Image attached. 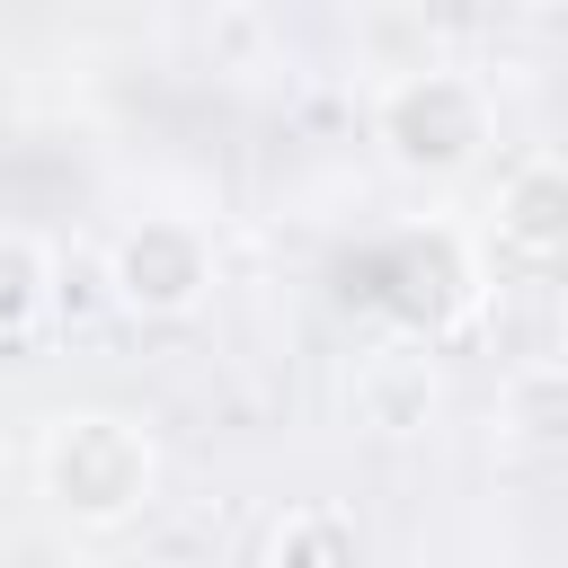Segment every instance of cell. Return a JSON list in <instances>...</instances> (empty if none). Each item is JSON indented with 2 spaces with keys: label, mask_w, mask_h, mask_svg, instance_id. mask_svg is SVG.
I'll list each match as a JSON object with an SVG mask.
<instances>
[{
  "label": "cell",
  "mask_w": 568,
  "mask_h": 568,
  "mask_svg": "<svg viewBox=\"0 0 568 568\" xmlns=\"http://www.w3.org/2000/svg\"><path fill=\"white\" fill-rule=\"evenodd\" d=\"M36 488H44L53 515H71V524H89V532H115V524H133V515L151 506V488H160V444H151L133 417H115V408H71V417H53L44 444H36Z\"/></svg>",
  "instance_id": "1"
},
{
  "label": "cell",
  "mask_w": 568,
  "mask_h": 568,
  "mask_svg": "<svg viewBox=\"0 0 568 568\" xmlns=\"http://www.w3.org/2000/svg\"><path fill=\"white\" fill-rule=\"evenodd\" d=\"M257 568H373V550H364V524H355V515H337V506H293V515L266 524Z\"/></svg>",
  "instance_id": "6"
},
{
  "label": "cell",
  "mask_w": 568,
  "mask_h": 568,
  "mask_svg": "<svg viewBox=\"0 0 568 568\" xmlns=\"http://www.w3.org/2000/svg\"><path fill=\"white\" fill-rule=\"evenodd\" d=\"M106 302L133 320H195L213 302V240L178 213H142L106 248Z\"/></svg>",
  "instance_id": "3"
},
{
  "label": "cell",
  "mask_w": 568,
  "mask_h": 568,
  "mask_svg": "<svg viewBox=\"0 0 568 568\" xmlns=\"http://www.w3.org/2000/svg\"><path fill=\"white\" fill-rule=\"evenodd\" d=\"M53 311V248L18 222H0V346L27 337L36 320Z\"/></svg>",
  "instance_id": "7"
},
{
  "label": "cell",
  "mask_w": 568,
  "mask_h": 568,
  "mask_svg": "<svg viewBox=\"0 0 568 568\" xmlns=\"http://www.w3.org/2000/svg\"><path fill=\"white\" fill-rule=\"evenodd\" d=\"M488 133H497V106L453 62H408L373 98V142L399 178H462L488 151Z\"/></svg>",
  "instance_id": "2"
},
{
  "label": "cell",
  "mask_w": 568,
  "mask_h": 568,
  "mask_svg": "<svg viewBox=\"0 0 568 568\" xmlns=\"http://www.w3.org/2000/svg\"><path fill=\"white\" fill-rule=\"evenodd\" d=\"M435 399H444V373H435V346H417V337L355 364V417L373 435H417L435 417Z\"/></svg>",
  "instance_id": "5"
},
{
  "label": "cell",
  "mask_w": 568,
  "mask_h": 568,
  "mask_svg": "<svg viewBox=\"0 0 568 568\" xmlns=\"http://www.w3.org/2000/svg\"><path fill=\"white\" fill-rule=\"evenodd\" d=\"M497 248L524 257V266L568 257V169H559V151H532L497 178Z\"/></svg>",
  "instance_id": "4"
}]
</instances>
